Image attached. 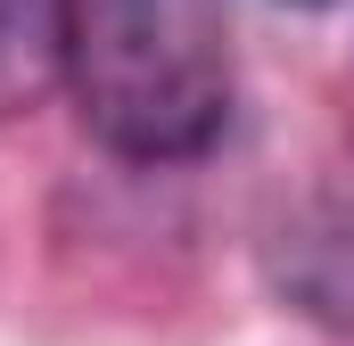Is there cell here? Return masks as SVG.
Masks as SVG:
<instances>
[{"mask_svg":"<svg viewBox=\"0 0 354 346\" xmlns=\"http://www.w3.org/2000/svg\"><path fill=\"white\" fill-rule=\"evenodd\" d=\"M305 8H322V0H305Z\"/></svg>","mask_w":354,"mask_h":346,"instance_id":"cell-3","label":"cell"},{"mask_svg":"<svg viewBox=\"0 0 354 346\" xmlns=\"http://www.w3.org/2000/svg\"><path fill=\"white\" fill-rule=\"evenodd\" d=\"M66 83L83 124L132 165L214 149L231 116L223 0H66Z\"/></svg>","mask_w":354,"mask_h":346,"instance_id":"cell-1","label":"cell"},{"mask_svg":"<svg viewBox=\"0 0 354 346\" xmlns=\"http://www.w3.org/2000/svg\"><path fill=\"white\" fill-rule=\"evenodd\" d=\"M66 75V0H0V116Z\"/></svg>","mask_w":354,"mask_h":346,"instance_id":"cell-2","label":"cell"}]
</instances>
